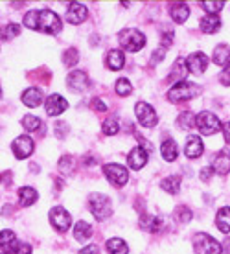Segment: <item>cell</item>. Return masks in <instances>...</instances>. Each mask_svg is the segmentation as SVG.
Here are the masks:
<instances>
[{"label":"cell","instance_id":"cell-1","mask_svg":"<svg viewBox=\"0 0 230 254\" xmlns=\"http://www.w3.org/2000/svg\"><path fill=\"white\" fill-rule=\"evenodd\" d=\"M24 26L37 30V32L48 33V35H56L61 32L63 22H61L58 13L50 11V9H33V11L26 13Z\"/></svg>","mask_w":230,"mask_h":254},{"label":"cell","instance_id":"cell-2","mask_svg":"<svg viewBox=\"0 0 230 254\" xmlns=\"http://www.w3.org/2000/svg\"><path fill=\"white\" fill-rule=\"evenodd\" d=\"M89 208L98 221H105L113 214V206H111L109 197L102 195V193H92L89 197Z\"/></svg>","mask_w":230,"mask_h":254},{"label":"cell","instance_id":"cell-3","mask_svg":"<svg viewBox=\"0 0 230 254\" xmlns=\"http://www.w3.org/2000/svg\"><path fill=\"white\" fill-rule=\"evenodd\" d=\"M118 41H120V45L127 52H138L146 45V37L138 30H134V28L121 30L120 35H118Z\"/></svg>","mask_w":230,"mask_h":254},{"label":"cell","instance_id":"cell-4","mask_svg":"<svg viewBox=\"0 0 230 254\" xmlns=\"http://www.w3.org/2000/svg\"><path fill=\"white\" fill-rule=\"evenodd\" d=\"M193 249L197 254H221V245L210 234L197 232L193 236Z\"/></svg>","mask_w":230,"mask_h":254},{"label":"cell","instance_id":"cell-5","mask_svg":"<svg viewBox=\"0 0 230 254\" xmlns=\"http://www.w3.org/2000/svg\"><path fill=\"white\" fill-rule=\"evenodd\" d=\"M197 92H199L197 85H193V83H190V81H180V83H177V85H173V89H170L168 98H170V102H173V103H180V102H186V100L193 98Z\"/></svg>","mask_w":230,"mask_h":254},{"label":"cell","instance_id":"cell-6","mask_svg":"<svg viewBox=\"0 0 230 254\" xmlns=\"http://www.w3.org/2000/svg\"><path fill=\"white\" fill-rule=\"evenodd\" d=\"M195 126L199 127V131L206 136H210V134L218 133L219 129H221V122L219 118L214 113H208V111H203V113H199L197 115V120H195Z\"/></svg>","mask_w":230,"mask_h":254},{"label":"cell","instance_id":"cell-7","mask_svg":"<svg viewBox=\"0 0 230 254\" xmlns=\"http://www.w3.org/2000/svg\"><path fill=\"white\" fill-rule=\"evenodd\" d=\"M103 173L105 177L109 179V183H113L115 186H123L127 185L129 181V172L120 164H105L103 166Z\"/></svg>","mask_w":230,"mask_h":254},{"label":"cell","instance_id":"cell-8","mask_svg":"<svg viewBox=\"0 0 230 254\" xmlns=\"http://www.w3.org/2000/svg\"><path fill=\"white\" fill-rule=\"evenodd\" d=\"M134 115H136L138 122H140L144 127L157 126V120H159V118H157V113H155V109L146 102H138L136 105H134Z\"/></svg>","mask_w":230,"mask_h":254},{"label":"cell","instance_id":"cell-9","mask_svg":"<svg viewBox=\"0 0 230 254\" xmlns=\"http://www.w3.org/2000/svg\"><path fill=\"white\" fill-rule=\"evenodd\" d=\"M50 223L52 227H56L59 232H66L70 229V223H72V216L61 206H56V208L50 210Z\"/></svg>","mask_w":230,"mask_h":254},{"label":"cell","instance_id":"cell-10","mask_svg":"<svg viewBox=\"0 0 230 254\" xmlns=\"http://www.w3.org/2000/svg\"><path fill=\"white\" fill-rule=\"evenodd\" d=\"M208 66V58H206L203 52H195L192 56L186 58V68L188 72H192L193 76H201Z\"/></svg>","mask_w":230,"mask_h":254},{"label":"cell","instance_id":"cell-11","mask_svg":"<svg viewBox=\"0 0 230 254\" xmlns=\"http://www.w3.org/2000/svg\"><path fill=\"white\" fill-rule=\"evenodd\" d=\"M11 149L17 159H26L33 153V140L30 136H26V134H22L19 138H15Z\"/></svg>","mask_w":230,"mask_h":254},{"label":"cell","instance_id":"cell-12","mask_svg":"<svg viewBox=\"0 0 230 254\" xmlns=\"http://www.w3.org/2000/svg\"><path fill=\"white\" fill-rule=\"evenodd\" d=\"M127 164L131 170H142L147 164V149H144L142 146L133 147L127 155Z\"/></svg>","mask_w":230,"mask_h":254},{"label":"cell","instance_id":"cell-13","mask_svg":"<svg viewBox=\"0 0 230 254\" xmlns=\"http://www.w3.org/2000/svg\"><path fill=\"white\" fill-rule=\"evenodd\" d=\"M68 109V102L61 94H52L46 100V113L50 116H59Z\"/></svg>","mask_w":230,"mask_h":254},{"label":"cell","instance_id":"cell-14","mask_svg":"<svg viewBox=\"0 0 230 254\" xmlns=\"http://www.w3.org/2000/svg\"><path fill=\"white\" fill-rule=\"evenodd\" d=\"M85 19H87V7L83 4H79V2H72L70 6H68V9H66V20L70 24L77 26L81 24Z\"/></svg>","mask_w":230,"mask_h":254},{"label":"cell","instance_id":"cell-15","mask_svg":"<svg viewBox=\"0 0 230 254\" xmlns=\"http://www.w3.org/2000/svg\"><path fill=\"white\" fill-rule=\"evenodd\" d=\"M203 149H205V146H203V140L199 138V136L190 134V136L186 138L184 153L188 159H197V157H201V155H203Z\"/></svg>","mask_w":230,"mask_h":254},{"label":"cell","instance_id":"cell-16","mask_svg":"<svg viewBox=\"0 0 230 254\" xmlns=\"http://www.w3.org/2000/svg\"><path fill=\"white\" fill-rule=\"evenodd\" d=\"M89 77L85 72H72L70 76H68V89H72L74 92H85V90L89 89Z\"/></svg>","mask_w":230,"mask_h":254},{"label":"cell","instance_id":"cell-17","mask_svg":"<svg viewBox=\"0 0 230 254\" xmlns=\"http://www.w3.org/2000/svg\"><path fill=\"white\" fill-rule=\"evenodd\" d=\"M17 238L11 230L4 229L2 230V236H0V249H2V254H15L17 253V247H19Z\"/></svg>","mask_w":230,"mask_h":254},{"label":"cell","instance_id":"cell-18","mask_svg":"<svg viewBox=\"0 0 230 254\" xmlns=\"http://www.w3.org/2000/svg\"><path fill=\"white\" fill-rule=\"evenodd\" d=\"M212 168L214 172L221 173V175H227L230 172V153L229 151H219L216 153V157L212 160Z\"/></svg>","mask_w":230,"mask_h":254},{"label":"cell","instance_id":"cell-19","mask_svg":"<svg viewBox=\"0 0 230 254\" xmlns=\"http://www.w3.org/2000/svg\"><path fill=\"white\" fill-rule=\"evenodd\" d=\"M140 227L144 230H147V232H159V230H162L164 223H162V219H160V217L144 214V216L140 217Z\"/></svg>","mask_w":230,"mask_h":254},{"label":"cell","instance_id":"cell-20","mask_svg":"<svg viewBox=\"0 0 230 254\" xmlns=\"http://www.w3.org/2000/svg\"><path fill=\"white\" fill-rule=\"evenodd\" d=\"M212 59H214V63L218 64V66H229L230 64V46H227V45L216 46Z\"/></svg>","mask_w":230,"mask_h":254},{"label":"cell","instance_id":"cell-21","mask_svg":"<svg viewBox=\"0 0 230 254\" xmlns=\"http://www.w3.org/2000/svg\"><path fill=\"white\" fill-rule=\"evenodd\" d=\"M105 63L111 70H120L123 68V63H125V58H123V52L121 50H109L107 58H105Z\"/></svg>","mask_w":230,"mask_h":254},{"label":"cell","instance_id":"cell-22","mask_svg":"<svg viewBox=\"0 0 230 254\" xmlns=\"http://www.w3.org/2000/svg\"><path fill=\"white\" fill-rule=\"evenodd\" d=\"M160 188L164 191H168L170 195H175V193H179L180 190V177L179 175H170V177L162 179L160 181Z\"/></svg>","mask_w":230,"mask_h":254},{"label":"cell","instance_id":"cell-23","mask_svg":"<svg viewBox=\"0 0 230 254\" xmlns=\"http://www.w3.org/2000/svg\"><path fill=\"white\" fill-rule=\"evenodd\" d=\"M22 102H24V105H28V107H37V105H41V102H43V90L33 89V87L24 90Z\"/></svg>","mask_w":230,"mask_h":254},{"label":"cell","instance_id":"cell-24","mask_svg":"<svg viewBox=\"0 0 230 254\" xmlns=\"http://www.w3.org/2000/svg\"><path fill=\"white\" fill-rule=\"evenodd\" d=\"M170 15H172V19L175 20V22L182 24V22H186V19L190 17V7L186 6V4H173V6L170 7Z\"/></svg>","mask_w":230,"mask_h":254},{"label":"cell","instance_id":"cell-25","mask_svg":"<svg viewBox=\"0 0 230 254\" xmlns=\"http://www.w3.org/2000/svg\"><path fill=\"white\" fill-rule=\"evenodd\" d=\"M160 153H162L164 160L173 162V160L177 159V155H179V147H177V144H175V140H166V142H162Z\"/></svg>","mask_w":230,"mask_h":254},{"label":"cell","instance_id":"cell-26","mask_svg":"<svg viewBox=\"0 0 230 254\" xmlns=\"http://www.w3.org/2000/svg\"><path fill=\"white\" fill-rule=\"evenodd\" d=\"M216 225H218V229L227 234L230 232V208L229 206H225V208L218 210V216H216Z\"/></svg>","mask_w":230,"mask_h":254},{"label":"cell","instance_id":"cell-27","mask_svg":"<svg viewBox=\"0 0 230 254\" xmlns=\"http://www.w3.org/2000/svg\"><path fill=\"white\" fill-rule=\"evenodd\" d=\"M19 199H20V204H22V206H32V204L39 199V195L32 186H22V188L19 190Z\"/></svg>","mask_w":230,"mask_h":254},{"label":"cell","instance_id":"cell-28","mask_svg":"<svg viewBox=\"0 0 230 254\" xmlns=\"http://www.w3.org/2000/svg\"><path fill=\"white\" fill-rule=\"evenodd\" d=\"M221 28V20L216 15H206L201 19V30L205 33H216Z\"/></svg>","mask_w":230,"mask_h":254},{"label":"cell","instance_id":"cell-29","mask_svg":"<svg viewBox=\"0 0 230 254\" xmlns=\"http://www.w3.org/2000/svg\"><path fill=\"white\" fill-rule=\"evenodd\" d=\"M90 236H92V227L87 221H79L74 229V238L77 242H87Z\"/></svg>","mask_w":230,"mask_h":254},{"label":"cell","instance_id":"cell-30","mask_svg":"<svg viewBox=\"0 0 230 254\" xmlns=\"http://www.w3.org/2000/svg\"><path fill=\"white\" fill-rule=\"evenodd\" d=\"M107 251H109V254H127L129 247L127 243L120 240V238H111L107 242Z\"/></svg>","mask_w":230,"mask_h":254},{"label":"cell","instance_id":"cell-31","mask_svg":"<svg viewBox=\"0 0 230 254\" xmlns=\"http://www.w3.org/2000/svg\"><path fill=\"white\" fill-rule=\"evenodd\" d=\"M182 64H186V59H177V63L173 66L172 76H170V81H179V83L184 81V76H186V72H188V68L182 66Z\"/></svg>","mask_w":230,"mask_h":254},{"label":"cell","instance_id":"cell-32","mask_svg":"<svg viewBox=\"0 0 230 254\" xmlns=\"http://www.w3.org/2000/svg\"><path fill=\"white\" fill-rule=\"evenodd\" d=\"M102 131H103V134L113 136V134H116L118 131H120V124H118V120H116V118H107V120L103 122Z\"/></svg>","mask_w":230,"mask_h":254},{"label":"cell","instance_id":"cell-33","mask_svg":"<svg viewBox=\"0 0 230 254\" xmlns=\"http://www.w3.org/2000/svg\"><path fill=\"white\" fill-rule=\"evenodd\" d=\"M197 118H193V115L190 113V111H184L182 115L179 116V120H177V126L180 127V129H192L193 126H195V122Z\"/></svg>","mask_w":230,"mask_h":254},{"label":"cell","instance_id":"cell-34","mask_svg":"<svg viewBox=\"0 0 230 254\" xmlns=\"http://www.w3.org/2000/svg\"><path fill=\"white\" fill-rule=\"evenodd\" d=\"M39 126H43V122L39 120L37 116L26 115L24 118H22V127H24L26 131H37Z\"/></svg>","mask_w":230,"mask_h":254},{"label":"cell","instance_id":"cell-35","mask_svg":"<svg viewBox=\"0 0 230 254\" xmlns=\"http://www.w3.org/2000/svg\"><path fill=\"white\" fill-rule=\"evenodd\" d=\"M77 59H79V54H77L76 48H68V50H64L63 54V63L66 66H76L77 64Z\"/></svg>","mask_w":230,"mask_h":254},{"label":"cell","instance_id":"cell-36","mask_svg":"<svg viewBox=\"0 0 230 254\" xmlns=\"http://www.w3.org/2000/svg\"><path fill=\"white\" fill-rule=\"evenodd\" d=\"M115 89H116V92H118V96H129V94H131V90H133V87H131L129 79L121 77V79H118V83H116Z\"/></svg>","mask_w":230,"mask_h":254},{"label":"cell","instance_id":"cell-37","mask_svg":"<svg viewBox=\"0 0 230 254\" xmlns=\"http://www.w3.org/2000/svg\"><path fill=\"white\" fill-rule=\"evenodd\" d=\"M223 6H225V2H203V4H201V7H205L206 11H208V15L219 13L223 9Z\"/></svg>","mask_w":230,"mask_h":254},{"label":"cell","instance_id":"cell-38","mask_svg":"<svg viewBox=\"0 0 230 254\" xmlns=\"http://www.w3.org/2000/svg\"><path fill=\"white\" fill-rule=\"evenodd\" d=\"M20 33V26L19 24H15V22H11V24H7L6 28H4V39H13V37H17Z\"/></svg>","mask_w":230,"mask_h":254},{"label":"cell","instance_id":"cell-39","mask_svg":"<svg viewBox=\"0 0 230 254\" xmlns=\"http://www.w3.org/2000/svg\"><path fill=\"white\" fill-rule=\"evenodd\" d=\"M68 131H70V129H68V126H66L64 122H58L56 127H54V133H56V136H58L59 140H64V136H66Z\"/></svg>","mask_w":230,"mask_h":254},{"label":"cell","instance_id":"cell-40","mask_svg":"<svg viewBox=\"0 0 230 254\" xmlns=\"http://www.w3.org/2000/svg\"><path fill=\"white\" fill-rule=\"evenodd\" d=\"M72 164H74V162H72V157L70 155H64L63 159L59 160V170H61V172L63 173H70L72 172Z\"/></svg>","mask_w":230,"mask_h":254},{"label":"cell","instance_id":"cell-41","mask_svg":"<svg viewBox=\"0 0 230 254\" xmlns=\"http://www.w3.org/2000/svg\"><path fill=\"white\" fill-rule=\"evenodd\" d=\"M175 212H177V217H179V221L188 223L190 219H192V212L186 208V206H179V208L175 210Z\"/></svg>","mask_w":230,"mask_h":254},{"label":"cell","instance_id":"cell-42","mask_svg":"<svg viewBox=\"0 0 230 254\" xmlns=\"http://www.w3.org/2000/svg\"><path fill=\"white\" fill-rule=\"evenodd\" d=\"M79 254H100V247H98L96 243H90V245H85Z\"/></svg>","mask_w":230,"mask_h":254},{"label":"cell","instance_id":"cell-43","mask_svg":"<svg viewBox=\"0 0 230 254\" xmlns=\"http://www.w3.org/2000/svg\"><path fill=\"white\" fill-rule=\"evenodd\" d=\"M219 79H221V83H223V85L230 87V64H229V66H225V70L221 72V76H219Z\"/></svg>","mask_w":230,"mask_h":254},{"label":"cell","instance_id":"cell-44","mask_svg":"<svg viewBox=\"0 0 230 254\" xmlns=\"http://www.w3.org/2000/svg\"><path fill=\"white\" fill-rule=\"evenodd\" d=\"M15 254H32V247H30V243L20 242L19 247H17V253H15Z\"/></svg>","mask_w":230,"mask_h":254},{"label":"cell","instance_id":"cell-45","mask_svg":"<svg viewBox=\"0 0 230 254\" xmlns=\"http://www.w3.org/2000/svg\"><path fill=\"white\" fill-rule=\"evenodd\" d=\"M212 173H214V168H208V166H206V168L201 170V179H203V181H210Z\"/></svg>","mask_w":230,"mask_h":254},{"label":"cell","instance_id":"cell-46","mask_svg":"<svg viewBox=\"0 0 230 254\" xmlns=\"http://www.w3.org/2000/svg\"><path fill=\"white\" fill-rule=\"evenodd\" d=\"M92 109H94V111H100V113L107 111V109H105V103L100 102V100H92Z\"/></svg>","mask_w":230,"mask_h":254},{"label":"cell","instance_id":"cell-47","mask_svg":"<svg viewBox=\"0 0 230 254\" xmlns=\"http://www.w3.org/2000/svg\"><path fill=\"white\" fill-rule=\"evenodd\" d=\"M172 41H173V33L172 32H166V33H164V37H162V45H164V46L172 45Z\"/></svg>","mask_w":230,"mask_h":254},{"label":"cell","instance_id":"cell-48","mask_svg":"<svg viewBox=\"0 0 230 254\" xmlns=\"http://www.w3.org/2000/svg\"><path fill=\"white\" fill-rule=\"evenodd\" d=\"M162 58H164V50H155L153 58H151V63H157V61H160Z\"/></svg>","mask_w":230,"mask_h":254},{"label":"cell","instance_id":"cell-49","mask_svg":"<svg viewBox=\"0 0 230 254\" xmlns=\"http://www.w3.org/2000/svg\"><path fill=\"white\" fill-rule=\"evenodd\" d=\"M223 133H225V140L230 144V122H227L223 126Z\"/></svg>","mask_w":230,"mask_h":254},{"label":"cell","instance_id":"cell-50","mask_svg":"<svg viewBox=\"0 0 230 254\" xmlns=\"http://www.w3.org/2000/svg\"><path fill=\"white\" fill-rule=\"evenodd\" d=\"M223 251H225V254H230V238H227L223 242Z\"/></svg>","mask_w":230,"mask_h":254}]
</instances>
